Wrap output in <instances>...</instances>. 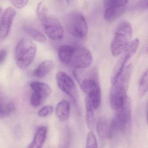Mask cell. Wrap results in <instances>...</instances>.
Returning <instances> with one entry per match:
<instances>
[{
    "label": "cell",
    "mask_w": 148,
    "mask_h": 148,
    "mask_svg": "<svg viewBox=\"0 0 148 148\" xmlns=\"http://www.w3.org/2000/svg\"><path fill=\"white\" fill-rule=\"evenodd\" d=\"M67 3L69 4H71L73 1L74 0H67Z\"/></svg>",
    "instance_id": "28"
},
{
    "label": "cell",
    "mask_w": 148,
    "mask_h": 148,
    "mask_svg": "<svg viewBox=\"0 0 148 148\" xmlns=\"http://www.w3.org/2000/svg\"><path fill=\"white\" fill-rule=\"evenodd\" d=\"M147 122L148 125V108L147 110Z\"/></svg>",
    "instance_id": "29"
},
{
    "label": "cell",
    "mask_w": 148,
    "mask_h": 148,
    "mask_svg": "<svg viewBox=\"0 0 148 148\" xmlns=\"http://www.w3.org/2000/svg\"><path fill=\"white\" fill-rule=\"evenodd\" d=\"M74 48L69 45H64L60 47L58 50V56L60 61L65 65H70L71 57Z\"/></svg>",
    "instance_id": "14"
},
{
    "label": "cell",
    "mask_w": 148,
    "mask_h": 148,
    "mask_svg": "<svg viewBox=\"0 0 148 148\" xmlns=\"http://www.w3.org/2000/svg\"><path fill=\"white\" fill-rule=\"evenodd\" d=\"M86 148H94L97 147V143L95 136L90 131L88 134L86 140Z\"/></svg>",
    "instance_id": "23"
},
{
    "label": "cell",
    "mask_w": 148,
    "mask_h": 148,
    "mask_svg": "<svg viewBox=\"0 0 148 148\" xmlns=\"http://www.w3.org/2000/svg\"><path fill=\"white\" fill-rule=\"evenodd\" d=\"M71 107L68 101L63 100L58 103L56 106V113L60 120L66 121L70 116Z\"/></svg>",
    "instance_id": "12"
},
{
    "label": "cell",
    "mask_w": 148,
    "mask_h": 148,
    "mask_svg": "<svg viewBox=\"0 0 148 148\" xmlns=\"http://www.w3.org/2000/svg\"><path fill=\"white\" fill-rule=\"evenodd\" d=\"M146 52H147V53H148V43L147 45V47H146Z\"/></svg>",
    "instance_id": "30"
},
{
    "label": "cell",
    "mask_w": 148,
    "mask_h": 148,
    "mask_svg": "<svg viewBox=\"0 0 148 148\" xmlns=\"http://www.w3.org/2000/svg\"><path fill=\"white\" fill-rule=\"evenodd\" d=\"M7 56V51L5 49L0 50V64L3 63Z\"/></svg>",
    "instance_id": "27"
},
{
    "label": "cell",
    "mask_w": 148,
    "mask_h": 148,
    "mask_svg": "<svg viewBox=\"0 0 148 148\" xmlns=\"http://www.w3.org/2000/svg\"><path fill=\"white\" fill-rule=\"evenodd\" d=\"M24 30L25 33L34 41L40 43L45 42L47 41L45 35L37 29L30 26H26Z\"/></svg>",
    "instance_id": "18"
},
{
    "label": "cell",
    "mask_w": 148,
    "mask_h": 148,
    "mask_svg": "<svg viewBox=\"0 0 148 148\" xmlns=\"http://www.w3.org/2000/svg\"><path fill=\"white\" fill-rule=\"evenodd\" d=\"M33 92H35L42 96L43 99L48 97L52 93V89L46 83L41 82L34 81L29 85Z\"/></svg>",
    "instance_id": "13"
},
{
    "label": "cell",
    "mask_w": 148,
    "mask_h": 148,
    "mask_svg": "<svg viewBox=\"0 0 148 148\" xmlns=\"http://www.w3.org/2000/svg\"><path fill=\"white\" fill-rule=\"evenodd\" d=\"M86 107V124L89 128L91 129L94 127L95 124V117L94 114V109L91 107L85 104Z\"/></svg>",
    "instance_id": "20"
},
{
    "label": "cell",
    "mask_w": 148,
    "mask_h": 148,
    "mask_svg": "<svg viewBox=\"0 0 148 148\" xmlns=\"http://www.w3.org/2000/svg\"><path fill=\"white\" fill-rule=\"evenodd\" d=\"M53 108L50 105H46L42 108L38 113V116L40 117H45L53 113Z\"/></svg>",
    "instance_id": "25"
},
{
    "label": "cell",
    "mask_w": 148,
    "mask_h": 148,
    "mask_svg": "<svg viewBox=\"0 0 148 148\" xmlns=\"http://www.w3.org/2000/svg\"><path fill=\"white\" fill-rule=\"evenodd\" d=\"M128 0H103L105 8L127 7Z\"/></svg>",
    "instance_id": "21"
},
{
    "label": "cell",
    "mask_w": 148,
    "mask_h": 148,
    "mask_svg": "<svg viewBox=\"0 0 148 148\" xmlns=\"http://www.w3.org/2000/svg\"><path fill=\"white\" fill-rule=\"evenodd\" d=\"M127 7L105 8L103 14L104 19L108 22H113L120 18L125 12Z\"/></svg>",
    "instance_id": "15"
},
{
    "label": "cell",
    "mask_w": 148,
    "mask_h": 148,
    "mask_svg": "<svg viewBox=\"0 0 148 148\" xmlns=\"http://www.w3.org/2000/svg\"><path fill=\"white\" fill-rule=\"evenodd\" d=\"M43 100V98L40 95L33 92L30 97V103L33 107H37L40 105Z\"/></svg>",
    "instance_id": "24"
},
{
    "label": "cell",
    "mask_w": 148,
    "mask_h": 148,
    "mask_svg": "<svg viewBox=\"0 0 148 148\" xmlns=\"http://www.w3.org/2000/svg\"><path fill=\"white\" fill-rule=\"evenodd\" d=\"M36 45L31 40L23 38L17 43L14 56L17 67L21 69L27 67L34 61L36 55Z\"/></svg>",
    "instance_id": "3"
},
{
    "label": "cell",
    "mask_w": 148,
    "mask_h": 148,
    "mask_svg": "<svg viewBox=\"0 0 148 148\" xmlns=\"http://www.w3.org/2000/svg\"><path fill=\"white\" fill-rule=\"evenodd\" d=\"M16 13L15 10L11 7L8 8L4 11L0 20L1 39H4L9 34Z\"/></svg>",
    "instance_id": "9"
},
{
    "label": "cell",
    "mask_w": 148,
    "mask_h": 148,
    "mask_svg": "<svg viewBox=\"0 0 148 148\" xmlns=\"http://www.w3.org/2000/svg\"><path fill=\"white\" fill-rule=\"evenodd\" d=\"M81 88L86 94L94 90L101 89L98 83L92 79L83 80L81 84Z\"/></svg>",
    "instance_id": "19"
},
{
    "label": "cell",
    "mask_w": 148,
    "mask_h": 148,
    "mask_svg": "<svg viewBox=\"0 0 148 148\" xmlns=\"http://www.w3.org/2000/svg\"><path fill=\"white\" fill-rule=\"evenodd\" d=\"M66 26L69 34L77 38H86L88 33V26L85 17L80 12L69 14L66 18Z\"/></svg>",
    "instance_id": "4"
},
{
    "label": "cell",
    "mask_w": 148,
    "mask_h": 148,
    "mask_svg": "<svg viewBox=\"0 0 148 148\" xmlns=\"http://www.w3.org/2000/svg\"><path fill=\"white\" fill-rule=\"evenodd\" d=\"M47 128L46 126H41L37 129L36 134L32 142L28 146L29 148L42 147L47 138Z\"/></svg>",
    "instance_id": "11"
},
{
    "label": "cell",
    "mask_w": 148,
    "mask_h": 148,
    "mask_svg": "<svg viewBox=\"0 0 148 148\" xmlns=\"http://www.w3.org/2000/svg\"><path fill=\"white\" fill-rule=\"evenodd\" d=\"M56 81L60 89L76 100V89L73 80L67 74L60 71L56 75Z\"/></svg>",
    "instance_id": "8"
},
{
    "label": "cell",
    "mask_w": 148,
    "mask_h": 148,
    "mask_svg": "<svg viewBox=\"0 0 148 148\" xmlns=\"http://www.w3.org/2000/svg\"><path fill=\"white\" fill-rule=\"evenodd\" d=\"M110 123L105 117L99 118L97 123V131L100 139L104 140L108 137Z\"/></svg>",
    "instance_id": "16"
},
{
    "label": "cell",
    "mask_w": 148,
    "mask_h": 148,
    "mask_svg": "<svg viewBox=\"0 0 148 148\" xmlns=\"http://www.w3.org/2000/svg\"><path fill=\"white\" fill-rule=\"evenodd\" d=\"M148 91V69L144 73L140 81L139 87V94L143 96Z\"/></svg>",
    "instance_id": "22"
},
{
    "label": "cell",
    "mask_w": 148,
    "mask_h": 148,
    "mask_svg": "<svg viewBox=\"0 0 148 148\" xmlns=\"http://www.w3.org/2000/svg\"><path fill=\"white\" fill-rule=\"evenodd\" d=\"M1 7H0V12H1Z\"/></svg>",
    "instance_id": "31"
},
{
    "label": "cell",
    "mask_w": 148,
    "mask_h": 148,
    "mask_svg": "<svg viewBox=\"0 0 148 148\" xmlns=\"http://www.w3.org/2000/svg\"><path fill=\"white\" fill-rule=\"evenodd\" d=\"M93 57L90 50L84 47L74 48L70 65L77 69L88 67L92 64Z\"/></svg>",
    "instance_id": "7"
},
{
    "label": "cell",
    "mask_w": 148,
    "mask_h": 148,
    "mask_svg": "<svg viewBox=\"0 0 148 148\" xmlns=\"http://www.w3.org/2000/svg\"><path fill=\"white\" fill-rule=\"evenodd\" d=\"M43 31L50 39L60 41L64 36V29L62 24L56 17L49 14L38 18Z\"/></svg>",
    "instance_id": "6"
},
{
    "label": "cell",
    "mask_w": 148,
    "mask_h": 148,
    "mask_svg": "<svg viewBox=\"0 0 148 148\" xmlns=\"http://www.w3.org/2000/svg\"><path fill=\"white\" fill-rule=\"evenodd\" d=\"M15 110L14 104L7 96L0 87V118H4L11 115Z\"/></svg>",
    "instance_id": "10"
},
{
    "label": "cell",
    "mask_w": 148,
    "mask_h": 148,
    "mask_svg": "<svg viewBox=\"0 0 148 148\" xmlns=\"http://www.w3.org/2000/svg\"><path fill=\"white\" fill-rule=\"evenodd\" d=\"M133 35V29L128 21H123L117 27L110 44V51L114 56H120L127 47Z\"/></svg>",
    "instance_id": "2"
},
{
    "label": "cell",
    "mask_w": 148,
    "mask_h": 148,
    "mask_svg": "<svg viewBox=\"0 0 148 148\" xmlns=\"http://www.w3.org/2000/svg\"><path fill=\"white\" fill-rule=\"evenodd\" d=\"M130 76L128 74L123 73L113 84L110 93V107L116 111L123 107L129 99L127 94Z\"/></svg>",
    "instance_id": "1"
},
{
    "label": "cell",
    "mask_w": 148,
    "mask_h": 148,
    "mask_svg": "<svg viewBox=\"0 0 148 148\" xmlns=\"http://www.w3.org/2000/svg\"><path fill=\"white\" fill-rule=\"evenodd\" d=\"M54 66V64L52 61H44L34 71V75L39 78L44 77L52 71Z\"/></svg>",
    "instance_id": "17"
},
{
    "label": "cell",
    "mask_w": 148,
    "mask_h": 148,
    "mask_svg": "<svg viewBox=\"0 0 148 148\" xmlns=\"http://www.w3.org/2000/svg\"><path fill=\"white\" fill-rule=\"evenodd\" d=\"M29 0H11L13 5L17 8L21 9L26 6Z\"/></svg>",
    "instance_id": "26"
},
{
    "label": "cell",
    "mask_w": 148,
    "mask_h": 148,
    "mask_svg": "<svg viewBox=\"0 0 148 148\" xmlns=\"http://www.w3.org/2000/svg\"><path fill=\"white\" fill-rule=\"evenodd\" d=\"M140 45L138 38L134 39L130 42L127 47L120 55L117 60L110 76V83H114L122 73L128 62L137 52Z\"/></svg>",
    "instance_id": "5"
}]
</instances>
